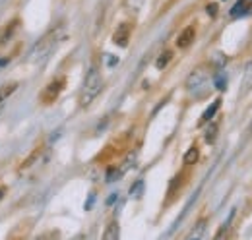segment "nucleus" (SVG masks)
<instances>
[{"label": "nucleus", "instance_id": "nucleus-22", "mask_svg": "<svg viewBox=\"0 0 252 240\" xmlns=\"http://www.w3.org/2000/svg\"><path fill=\"white\" fill-rule=\"evenodd\" d=\"M8 62H10V59H8V57H4V59H0V68H4V66H6Z\"/></svg>", "mask_w": 252, "mask_h": 240}, {"label": "nucleus", "instance_id": "nucleus-13", "mask_svg": "<svg viewBox=\"0 0 252 240\" xmlns=\"http://www.w3.org/2000/svg\"><path fill=\"white\" fill-rule=\"evenodd\" d=\"M103 239H105V240L119 239V223H117V221H113V223L109 225V229L105 231V235H103Z\"/></svg>", "mask_w": 252, "mask_h": 240}, {"label": "nucleus", "instance_id": "nucleus-20", "mask_svg": "<svg viewBox=\"0 0 252 240\" xmlns=\"http://www.w3.org/2000/svg\"><path fill=\"white\" fill-rule=\"evenodd\" d=\"M225 86H227V80H225V74H218L216 76V88L218 90H225Z\"/></svg>", "mask_w": 252, "mask_h": 240}, {"label": "nucleus", "instance_id": "nucleus-24", "mask_svg": "<svg viewBox=\"0 0 252 240\" xmlns=\"http://www.w3.org/2000/svg\"><path fill=\"white\" fill-rule=\"evenodd\" d=\"M6 194V188H0V200H2V196Z\"/></svg>", "mask_w": 252, "mask_h": 240}, {"label": "nucleus", "instance_id": "nucleus-14", "mask_svg": "<svg viewBox=\"0 0 252 240\" xmlns=\"http://www.w3.org/2000/svg\"><path fill=\"white\" fill-rule=\"evenodd\" d=\"M204 231H206V219H202V221L196 223V229L190 233L189 239H200V237H204Z\"/></svg>", "mask_w": 252, "mask_h": 240}, {"label": "nucleus", "instance_id": "nucleus-10", "mask_svg": "<svg viewBox=\"0 0 252 240\" xmlns=\"http://www.w3.org/2000/svg\"><path fill=\"white\" fill-rule=\"evenodd\" d=\"M221 107V99H216L206 111H204V115H202V119H200V122H198V126H204V124H208L210 120H214V117L218 115V111H220Z\"/></svg>", "mask_w": 252, "mask_h": 240}, {"label": "nucleus", "instance_id": "nucleus-4", "mask_svg": "<svg viewBox=\"0 0 252 240\" xmlns=\"http://www.w3.org/2000/svg\"><path fill=\"white\" fill-rule=\"evenodd\" d=\"M208 78H210V72H208V66H200V68H196V70H192V74H190L189 78H187V90H198V88H202L206 82H208Z\"/></svg>", "mask_w": 252, "mask_h": 240}, {"label": "nucleus", "instance_id": "nucleus-21", "mask_svg": "<svg viewBox=\"0 0 252 240\" xmlns=\"http://www.w3.org/2000/svg\"><path fill=\"white\" fill-rule=\"evenodd\" d=\"M206 10H208V14H210V16H218V4H208V8H206Z\"/></svg>", "mask_w": 252, "mask_h": 240}, {"label": "nucleus", "instance_id": "nucleus-2", "mask_svg": "<svg viewBox=\"0 0 252 240\" xmlns=\"http://www.w3.org/2000/svg\"><path fill=\"white\" fill-rule=\"evenodd\" d=\"M59 37H61V30L57 28V30L49 31L47 35H43L35 45H33V49L30 51V60L35 62V60H43L51 51H53V47L57 45V41H59Z\"/></svg>", "mask_w": 252, "mask_h": 240}, {"label": "nucleus", "instance_id": "nucleus-23", "mask_svg": "<svg viewBox=\"0 0 252 240\" xmlns=\"http://www.w3.org/2000/svg\"><path fill=\"white\" fill-rule=\"evenodd\" d=\"M115 200H117V194H113V196H111V198H109V202H107V204H109V206H111V204H113V202H115Z\"/></svg>", "mask_w": 252, "mask_h": 240}, {"label": "nucleus", "instance_id": "nucleus-6", "mask_svg": "<svg viewBox=\"0 0 252 240\" xmlns=\"http://www.w3.org/2000/svg\"><path fill=\"white\" fill-rule=\"evenodd\" d=\"M130 33H132V26H130V24H121V26L117 28V31H115V35H113L115 45L126 47V45H128V39H130Z\"/></svg>", "mask_w": 252, "mask_h": 240}, {"label": "nucleus", "instance_id": "nucleus-19", "mask_svg": "<svg viewBox=\"0 0 252 240\" xmlns=\"http://www.w3.org/2000/svg\"><path fill=\"white\" fill-rule=\"evenodd\" d=\"M119 177H123V171L119 169H109V173H107V182H115V180L119 179Z\"/></svg>", "mask_w": 252, "mask_h": 240}, {"label": "nucleus", "instance_id": "nucleus-15", "mask_svg": "<svg viewBox=\"0 0 252 240\" xmlns=\"http://www.w3.org/2000/svg\"><path fill=\"white\" fill-rule=\"evenodd\" d=\"M16 90H18V84H8V86H2V88H0V103H2L4 99H8V97H10V95H12Z\"/></svg>", "mask_w": 252, "mask_h": 240}, {"label": "nucleus", "instance_id": "nucleus-11", "mask_svg": "<svg viewBox=\"0 0 252 240\" xmlns=\"http://www.w3.org/2000/svg\"><path fill=\"white\" fill-rule=\"evenodd\" d=\"M218 130H220V126H218L216 122H212V120H210V126H208V130H206L204 140H206L208 144H214V142H216V138H218Z\"/></svg>", "mask_w": 252, "mask_h": 240}, {"label": "nucleus", "instance_id": "nucleus-17", "mask_svg": "<svg viewBox=\"0 0 252 240\" xmlns=\"http://www.w3.org/2000/svg\"><path fill=\"white\" fill-rule=\"evenodd\" d=\"M125 4H126V8H128V10H132V12H138V10L142 8L144 0H126Z\"/></svg>", "mask_w": 252, "mask_h": 240}, {"label": "nucleus", "instance_id": "nucleus-5", "mask_svg": "<svg viewBox=\"0 0 252 240\" xmlns=\"http://www.w3.org/2000/svg\"><path fill=\"white\" fill-rule=\"evenodd\" d=\"M18 28H20V18L10 20V22H8V24L2 28V31H0V47L8 45V41L14 37V33L18 31Z\"/></svg>", "mask_w": 252, "mask_h": 240}, {"label": "nucleus", "instance_id": "nucleus-16", "mask_svg": "<svg viewBox=\"0 0 252 240\" xmlns=\"http://www.w3.org/2000/svg\"><path fill=\"white\" fill-rule=\"evenodd\" d=\"M171 59H173V53L171 51H165V53H161V57L158 59V62H156V66H158L159 70H163L169 62H171Z\"/></svg>", "mask_w": 252, "mask_h": 240}, {"label": "nucleus", "instance_id": "nucleus-25", "mask_svg": "<svg viewBox=\"0 0 252 240\" xmlns=\"http://www.w3.org/2000/svg\"><path fill=\"white\" fill-rule=\"evenodd\" d=\"M251 128H252V126H251Z\"/></svg>", "mask_w": 252, "mask_h": 240}, {"label": "nucleus", "instance_id": "nucleus-8", "mask_svg": "<svg viewBox=\"0 0 252 240\" xmlns=\"http://www.w3.org/2000/svg\"><path fill=\"white\" fill-rule=\"evenodd\" d=\"M196 39V28L194 26H189L185 31H181V35L177 37V47L179 49H187L192 45V41Z\"/></svg>", "mask_w": 252, "mask_h": 240}, {"label": "nucleus", "instance_id": "nucleus-18", "mask_svg": "<svg viewBox=\"0 0 252 240\" xmlns=\"http://www.w3.org/2000/svg\"><path fill=\"white\" fill-rule=\"evenodd\" d=\"M142 188H144V182L142 180H138L132 188H130V196H134V198H140V194H142Z\"/></svg>", "mask_w": 252, "mask_h": 240}, {"label": "nucleus", "instance_id": "nucleus-1", "mask_svg": "<svg viewBox=\"0 0 252 240\" xmlns=\"http://www.w3.org/2000/svg\"><path fill=\"white\" fill-rule=\"evenodd\" d=\"M103 86H105V82H103V76H101L99 68L92 66L90 72H88V76H86V80H84L82 93H80V107L82 109L90 107L95 99L99 97V93L103 91Z\"/></svg>", "mask_w": 252, "mask_h": 240}, {"label": "nucleus", "instance_id": "nucleus-3", "mask_svg": "<svg viewBox=\"0 0 252 240\" xmlns=\"http://www.w3.org/2000/svg\"><path fill=\"white\" fill-rule=\"evenodd\" d=\"M64 88H66V78H64V76H59V78L51 80V82L45 86V90L41 91L39 101H41L43 105H53V103L61 97V93L64 91Z\"/></svg>", "mask_w": 252, "mask_h": 240}, {"label": "nucleus", "instance_id": "nucleus-7", "mask_svg": "<svg viewBox=\"0 0 252 240\" xmlns=\"http://www.w3.org/2000/svg\"><path fill=\"white\" fill-rule=\"evenodd\" d=\"M251 0H239L233 8H231V12H229V16L233 18V20H237V18H245V16H249L251 14Z\"/></svg>", "mask_w": 252, "mask_h": 240}, {"label": "nucleus", "instance_id": "nucleus-9", "mask_svg": "<svg viewBox=\"0 0 252 240\" xmlns=\"http://www.w3.org/2000/svg\"><path fill=\"white\" fill-rule=\"evenodd\" d=\"M252 91V60L247 64V68H245V74H243V82H241V91H239V95L241 97H245L247 93H251Z\"/></svg>", "mask_w": 252, "mask_h": 240}, {"label": "nucleus", "instance_id": "nucleus-12", "mask_svg": "<svg viewBox=\"0 0 252 240\" xmlns=\"http://www.w3.org/2000/svg\"><path fill=\"white\" fill-rule=\"evenodd\" d=\"M200 159V150L196 146H192L187 153H185V165H194Z\"/></svg>", "mask_w": 252, "mask_h": 240}]
</instances>
